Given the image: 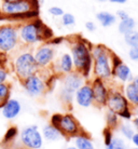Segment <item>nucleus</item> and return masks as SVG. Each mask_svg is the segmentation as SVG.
I'll return each instance as SVG.
<instances>
[{
  "mask_svg": "<svg viewBox=\"0 0 138 149\" xmlns=\"http://www.w3.org/2000/svg\"><path fill=\"white\" fill-rule=\"evenodd\" d=\"M19 36L21 43L26 47H31L49 41L54 37V33L39 16L33 21L19 24Z\"/></svg>",
  "mask_w": 138,
  "mask_h": 149,
  "instance_id": "1",
  "label": "nucleus"
},
{
  "mask_svg": "<svg viewBox=\"0 0 138 149\" xmlns=\"http://www.w3.org/2000/svg\"><path fill=\"white\" fill-rule=\"evenodd\" d=\"M92 43L84 39L78 37L71 45V57L74 61L75 70L80 72L85 80H89L93 69V57L91 53Z\"/></svg>",
  "mask_w": 138,
  "mask_h": 149,
  "instance_id": "2",
  "label": "nucleus"
},
{
  "mask_svg": "<svg viewBox=\"0 0 138 149\" xmlns=\"http://www.w3.org/2000/svg\"><path fill=\"white\" fill-rule=\"evenodd\" d=\"M93 57V69L92 74L95 78L109 81L112 79V52L104 45H92L91 49Z\"/></svg>",
  "mask_w": 138,
  "mask_h": 149,
  "instance_id": "3",
  "label": "nucleus"
},
{
  "mask_svg": "<svg viewBox=\"0 0 138 149\" xmlns=\"http://www.w3.org/2000/svg\"><path fill=\"white\" fill-rule=\"evenodd\" d=\"M12 66H13V71H14L15 76L21 81L31 74H37L40 69L35 60L34 52H31L30 50L19 51L14 56Z\"/></svg>",
  "mask_w": 138,
  "mask_h": 149,
  "instance_id": "4",
  "label": "nucleus"
},
{
  "mask_svg": "<svg viewBox=\"0 0 138 149\" xmlns=\"http://www.w3.org/2000/svg\"><path fill=\"white\" fill-rule=\"evenodd\" d=\"M50 123L57 127L64 137L74 138L77 135L83 133L80 123L71 113H53L50 119Z\"/></svg>",
  "mask_w": 138,
  "mask_h": 149,
  "instance_id": "5",
  "label": "nucleus"
},
{
  "mask_svg": "<svg viewBox=\"0 0 138 149\" xmlns=\"http://www.w3.org/2000/svg\"><path fill=\"white\" fill-rule=\"evenodd\" d=\"M19 26L9 23L0 25V53L9 54L14 52L19 45Z\"/></svg>",
  "mask_w": 138,
  "mask_h": 149,
  "instance_id": "6",
  "label": "nucleus"
},
{
  "mask_svg": "<svg viewBox=\"0 0 138 149\" xmlns=\"http://www.w3.org/2000/svg\"><path fill=\"white\" fill-rule=\"evenodd\" d=\"M23 89L25 91V93L30 97H41L48 92L46 88V82H45V77L42 76L40 71H38L37 74H34L27 77L26 79L22 80Z\"/></svg>",
  "mask_w": 138,
  "mask_h": 149,
  "instance_id": "7",
  "label": "nucleus"
},
{
  "mask_svg": "<svg viewBox=\"0 0 138 149\" xmlns=\"http://www.w3.org/2000/svg\"><path fill=\"white\" fill-rule=\"evenodd\" d=\"M19 139L22 145L27 149H42L44 144L41 131L35 124L24 127L19 133Z\"/></svg>",
  "mask_w": 138,
  "mask_h": 149,
  "instance_id": "8",
  "label": "nucleus"
},
{
  "mask_svg": "<svg viewBox=\"0 0 138 149\" xmlns=\"http://www.w3.org/2000/svg\"><path fill=\"white\" fill-rule=\"evenodd\" d=\"M111 62H112V78L116 79L120 83L126 84L132 81L133 79V72L131 67L125 64L119 56L112 52L111 54Z\"/></svg>",
  "mask_w": 138,
  "mask_h": 149,
  "instance_id": "9",
  "label": "nucleus"
},
{
  "mask_svg": "<svg viewBox=\"0 0 138 149\" xmlns=\"http://www.w3.org/2000/svg\"><path fill=\"white\" fill-rule=\"evenodd\" d=\"M34 56L39 68L45 69L54 63L56 56V50L53 45H49L48 42H43L41 45H39L35 50Z\"/></svg>",
  "mask_w": 138,
  "mask_h": 149,
  "instance_id": "10",
  "label": "nucleus"
},
{
  "mask_svg": "<svg viewBox=\"0 0 138 149\" xmlns=\"http://www.w3.org/2000/svg\"><path fill=\"white\" fill-rule=\"evenodd\" d=\"M106 107L116 113H120L122 110L128 108V107H132V106L130 105L122 91H120L118 89H110Z\"/></svg>",
  "mask_w": 138,
  "mask_h": 149,
  "instance_id": "11",
  "label": "nucleus"
},
{
  "mask_svg": "<svg viewBox=\"0 0 138 149\" xmlns=\"http://www.w3.org/2000/svg\"><path fill=\"white\" fill-rule=\"evenodd\" d=\"M106 82L107 81H105L103 79L95 78V77L91 82V86L93 89L94 104L99 107H105L107 104V101H108L110 89Z\"/></svg>",
  "mask_w": 138,
  "mask_h": 149,
  "instance_id": "12",
  "label": "nucleus"
},
{
  "mask_svg": "<svg viewBox=\"0 0 138 149\" xmlns=\"http://www.w3.org/2000/svg\"><path fill=\"white\" fill-rule=\"evenodd\" d=\"M75 102L79 107L89 108L94 105L93 89L91 86V82H84L75 92Z\"/></svg>",
  "mask_w": 138,
  "mask_h": 149,
  "instance_id": "13",
  "label": "nucleus"
},
{
  "mask_svg": "<svg viewBox=\"0 0 138 149\" xmlns=\"http://www.w3.org/2000/svg\"><path fill=\"white\" fill-rule=\"evenodd\" d=\"M31 4L29 0H19L13 2H1L0 3V13L2 15H13L31 10Z\"/></svg>",
  "mask_w": 138,
  "mask_h": 149,
  "instance_id": "14",
  "label": "nucleus"
},
{
  "mask_svg": "<svg viewBox=\"0 0 138 149\" xmlns=\"http://www.w3.org/2000/svg\"><path fill=\"white\" fill-rule=\"evenodd\" d=\"M22 104L19 100L16 98H12L10 97L3 106L0 109V112L4 119L7 120H14L19 116V113L22 112Z\"/></svg>",
  "mask_w": 138,
  "mask_h": 149,
  "instance_id": "15",
  "label": "nucleus"
},
{
  "mask_svg": "<svg viewBox=\"0 0 138 149\" xmlns=\"http://www.w3.org/2000/svg\"><path fill=\"white\" fill-rule=\"evenodd\" d=\"M53 67L55 69L56 74H67L71 71L75 70V67H74V61H72V57H71L70 53H63L62 55L60 56V58L56 61L55 63H53Z\"/></svg>",
  "mask_w": 138,
  "mask_h": 149,
  "instance_id": "16",
  "label": "nucleus"
},
{
  "mask_svg": "<svg viewBox=\"0 0 138 149\" xmlns=\"http://www.w3.org/2000/svg\"><path fill=\"white\" fill-rule=\"evenodd\" d=\"M85 81L86 80L82 77V74L78 72V71L74 70L69 72V74L63 76L62 86L65 88V89L69 90V91L76 92Z\"/></svg>",
  "mask_w": 138,
  "mask_h": 149,
  "instance_id": "17",
  "label": "nucleus"
},
{
  "mask_svg": "<svg viewBox=\"0 0 138 149\" xmlns=\"http://www.w3.org/2000/svg\"><path fill=\"white\" fill-rule=\"evenodd\" d=\"M123 94L125 95L126 100L128 101L132 107H138V86H135L133 82H128L124 84L122 90Z\"/></svg>",
  "mask_w": 138,
  "mask_h": 149,
  "instance_id": "18",
  "label": "nucleus"
},
{
  "mask_svg": "<svg viewBox=\"0 0 138 149\" xmlns=\"http://www.w3.org/2000/svg\"><path fill=\"white\" fill-rule=\"evenodd\" d=\"M41 133L43 138H44L45 141H48V142H57L62 137H64L63 134L60 133V131L57 127H54V125H52L51 123L45 124L44 127H42Z\"/></svg>",
  "mask_w": 138,
  "mask_h": 149,
  "instance_id": "19",
  "label": "nucleus"
},
{
  "mask_svg": "<svg viewBox=\"0 0 138 149\" xmlns=\"http://www.w3.org/2000/svg\"><path fill=\"white\" fill-rule=\"evenodd\" d=\"M96 19L103 27H110L117 22V16L111 12L108 11H101L96 14Z\"/></svg>",
  "mask_w": 138,
  "mask_h": 149,
  "instance_id": "20",
  "label": "nucleus"
},
{
  "mask_svg": "<svg viewBox=\"0 0 138 149\" xmlns=\"http://www.w3.org/2000/svg\"><path fill=\"white\" fill-rule=\"evenodd\" d=\"M135 27H136V21L131 16L124 19H120L119 24H118V30L120 34L123 36L135 30Z\"/></svg>",
  "mask_w": 138,
  "mask_h": 149,
  "instance_id": "21",
  "label": "nucleus"
},
{
  "mask_svg": "<svg viewBox=\"0 0 138 149\" xmlns=\"http://www.w3.org/2000/svg\"><path fill=\"white\" fill-rule=\"evenodd\" d=\"M74 142H75V146L78 149H95V146H94L92 139L83 133L75 136Z\"/></svg>",
  "mask_w": 138,
  "mask_h": 149,
  "instance_id": "22",
  "label": "nucleus"
},
{
  "mask_svg": "<svg viewBox=\"0 0 138 149\" xmlns=\"http://www.w3.org/2000/svg\"><path fill=\"white\" fill-rule=\"evenodd\" d=\"M106 123H107V127L111 129V130H117L119 127L120 122V117L118 113L111 111V110H107L106 112Z\"/></svg>",
  "mask_w": 138,
  "mask_h": 149,
  "instance_id": "23",
  "label": "nucleus"
},
{
  "mask_svg": "<svg viewBox=\"0 0 138 149\" xmlns=\"http://www.w3.org/2000/svg\"><path fill=\"white\" fill-rule=\"evenodd\" d=\"M58 96H60V101L63 102L65 105H71L74 103V100H75V92L69 91V90L60 86Z\"/></svg>",
  "mask_w": 138,
  "mask_h": 149,
  "instance_id": "24",
  "label": "nucleus"
},
{
  "mask_svg": "<svg viewBox=\"0 0 138 149\" xmlns=\"http://www.w3.org/2000/svg\"><path fill=\"white\" fill-rule=\"evenodd\" d=\"M11 97V86L6 82L0 84V109L3 104Z\"/></svg>",
  "mask_w": 138,
  "mask_h": 149,
  "instance_id": "25",
  "label": "nucleus"
},
{
  "mask_svg": "<svg viewBox=\"0 0 138 149\" xmlns=\"http://www.w3.org/2000/svg\"><path fill=\"white\" fill-rule=\"evenodd\" d=\"M118 130H119V132L122 134V136H123L124 138H126V139H131L132 136H133L135 133L134 127L127 122L120 123L119 127H118Z\"/></svg>",
  "mask_w": 138,
  "mask_h": 149,
  "instance_id": "26",
  "label": "nucleus"
},
{
  "mask_svg": "<svg viewBox=\"0 0 138 149\" xmlns=\"http://www.w3.org/2000/svg\"><path fill=\"white\" fill-rule=\"evenodd\" d=\"M124 41L130 48H138V31L133 30L128 34L124 35Z\"/></svg>",
  "mask_w": 138,
  "mask_h": 149,
  "instance_id": "27",
  "label": "nucleus"
},
{
  "mask_svg": "<svg viewBox=\"0 0 138 149\" xmlns=\"http://www.w3.org/2000/svg\"><path fill=\"white\" fill-rule=\"evenodd\" d=\"M106 149H128L127 145L125 144L123 138L118 137V136H113L112 141L110 144L105 146Z\"/></svg>",
  "mask_w": 138,
  "mask_h": 149,
  "instance_id": "28",
  "label": "nucleus"
},
{
  "mask_svg": "<svg viewBox=\"0 0 138 149\" xmlns=\"http://www.w3.org/2000/svg\"><path fill=\"white\" fill-rule=\"evenodd\" d=\"M19 130H17V127H10L9 129L7 130L6 132V134L3 136V143L8 144V143H11L12 141H14L16 136L19 135Z\"/></svg>",
  "mask_w": 138,
  "mask_h": 149,
  "instance_id": "29",
  "label": "nucleus"
},
{
  "mask_svg": "<svg viewBox=\"0 0 138 149\" xmlns=\"http://www.w3.org/2000/svg\"><path fill=\"white\" fill-rule=\"evenodd\" d=\"M60 21H62V25L65 27H71L76 24V17L74 14L71 13H65L60 16Z\"/></svg>",
  "mask_w": 138,
  "mask_h": 149,
  "instance_id": "30",
  "label": "nucleus"
},
{
  "mask_svg": "<svg viewBox=\"0 0 138 149\" xmlns=\"http://www.w3.org/2000/svg\"><path fill=\"white\" fill-rule=\"evenodd\" d=\"M118 116L120 117V119L125 120V121H130L134 118V115H133V108L132 107H128V108L124 109L122 111L118 113Z\"/></svg>",
  "mask_w": 138,
  "mask_h": 149,
  "instance_id": "31",
  "label": "nucleus"
},
{
  "mask_svg": "<svg viewBox=\"0 0 138 149\" xmlns=\"http://www.w3.org/2000/svg\"><path fill=\"white\" fill-rule=\"evenodd\" d=\"M49 13L54 16V17H60L62 15L64 14V10L60 7H57V6H53V7L49 8Z\"/></svg>",
  "mask_w": 138,
  "mask_h": 149,
  "instance_id": "32",
  "label": "nucleus"
},
{
  "mask_svg": "<svg viewBox=\"0 0 138 149\" xmlns=\"http://www.w3.org/2000/svg\"><path fill=\"white\" fill-rule=\"evenodd\" d=\"M113 130L111 129H109V127H106L104 131V143H105V146H107L108 144H110L112 141V138H113Z\"/></svg>",
  "mask_w": 138,
  "mask_h": 149,
  "instance_id": "33",
  "label": "nucleus"
},
{
  "mask_svg": "<svg viewBox=\"0 0 138 149\" xmlns=\"http://www.w3.org/2000/svg\"><path fill=\"white\" fill-rule=\"evenodd\" d=\"M8 79H9V71L7 67L0 66V84L8 82Z\"/></svg>",
  "mask_w": 138,
  "mask_h": 149,
  "instance_id": "34",
  "label": "nucleus"
},
{
  "mask_svg": "<svg viewBox=\"0 0 138 149\" xmlns=\"http://www.w3.org/2000/svg\"><path fill=\"white\" fill-rule=\"evenodd\" d=\"M64 41H65V38L64 37H58V36H54L53 38H51L49 41H46L49 45H53V47H56V45H62Z\"/></svg>",
  "mask_w": 138,
  "mask_h": 149,
  "instance_id": "35",
  "label": "nucleus"
},
{
  "mask_svg": "<svg viewBox=\"0 0 138 149\" xmlns=\"http://www.w3.org/2000/svg\"><path fill=\"white\" fill-rule=\"evenodd\" d=\"M128 58L133 62H138V48H130L128 50Z\"/></svg>",
  "mask_w": 138,
  "mask_h": 149,
  "instance_id": "36",
  "label": "nucleus"
},
{
  "mask_svg": "<svg viewBox=\"0 0 138 149\" xmlns=\"http://www.w3.org/2000/svg\"><path fill=\"white\" fill-rule=\"evenodd\" d=\"M85 29L87 30V31H90V33H94V31L97 29L96 24L94 22H92V21H87V22L85 23Z\"/></svg>",
  "mask_w": 138,
  "mask_h": 149,
  "instance_id": "37",
  "label": "nucleus"
},
{
  "mask_svg": "<svg viewBox=\"0 0 138 149\" xmlns=\"http://www.w3.org/2000/svg\"><path fill=\"white\" fill-rule=\"evenodd\" d=\"M116 16L119 19H126V17H128L130 15H128V13H127L125 10H119V11L117 12Z\"/></svg>",
  "mask_w": 138,
  "mask_h": 149,
  "instance_id": "38",
  "label": "nucleus"
},
{
  "mask_svg": "<svg viewBox=\"0 0 138 149\" xmlns=\"http://www.w3.org/2000/svg\"><path fill=\"white\" fill-rule=\"evenodd\" d=\"M130 141L132 142V144H133V146H134L135 148H138V133L137 132H135L134 135L132 136V138Z\"/></svg>",
  "mask_w": 138,
  "mask_h": 149,
  "instance_id": "39",
  "label": "nucleus"
},
{
  "mask_svg": "<svg viewBox=\"0 0 138 149\" xmlns=\"http://www.w3.org/2000/svg\"><path fill=\"white\" fill-rule=\"evenodd\" d=\"M30 4H31V8L33 9H37V10H40V1L39 0H29Z\"/></svg>",
  "mask_w": 138,
  "mask_h": 149,
  "instance_id": "40",
  "label": "nucleus"
},
{
  "mask_svg": "<svg viewBox=\"0 0 138 149\" xmlns=\"http://www.w3.org/2000/svg\"><path fill=\"white\" fill-rule=\"evenodd\" d=\"M132 123H133V127H134V129L136 130V132L138 133V117H134V118L132 119Z\"/></svg>",
  "mask_w": 138,
  "mask_h": 149,
  "instance_id": "41",
  "label": "nucleus"
},
{
  "mask_svg": "<svg viewBox=\"0 0 138 149\" xmlns=\"http://www.w3.org/2000/svg\"><path fill=\"white\" fill-rule=\"evenodd\" d=\"M109 2L111 3H116V4H124L127 2V0H108Z\"/></svg>",
  "mask_w": 138,
  "mask_h": 149,
  "instance_id": "42",
  "label": "nucleus"
},
{
  "mask_svg": "<svg viewBox=\"0 0 138 149\" xmlns=\"http://www.w3.org/2000/svg\"><path fill=\"white\" fill-rule=\"evenodd\" d=\"M132 82L134 83L135 86H138V74H137V76H135V77H133V79H132Z\"/></svg>",
  "mask_w": 138,
  "mask_h": 149,
  "instance_id": "43",
  "label": "nucleus"
},
{
  "mask_svg": "<svg viewBox=\"0 0 138 149\" xmlns=\"http://www.w3.org/2000/svg\"><path fill=\"white\" fill-rule=\"evenodd\" d=\"M13 1H19V0H1V2H13Z\"/></svg>",
  "mask_w": 138,
  "mask_h": 149,
  "instance_id": "44",
  "label": "nucleus"
},
{
  "mask_svg": "<svg viewBox=\"0 0 138 149\" xmlns=\"http://www.w3.org/2000/svg\"><path fill=\"white\" fill-rule=\"evenodd\" d=\"M65 149H78L76 146H68L67 148H65Z\"/></svg>",
  "mask_w": 138,
  "mask_h": 149,
  "instance_id": "45",
  "label": "nucleus"
},
{
  "mask_svg": "<svg viewBox=\"0 0 138 149\" xmlns=\"http://www.w3.org/2000/svg\"><path fill=\"white\" fill-rule=\"evenodd\" d=\"M95 1H97V2H101V3H104V2L108 1V0H95Z\"/></svg>",
  "mask_w": 138,
  "mask_h": 149,
  "instance_id": "46",
  "label": "nucleus"
},
{
  "mask_svg": "<svg viewBox=\"0 0 138 149\" xmlns=\"http://www.w3.org/2000/svg\"><path fill=\"white\" fill-rule=\"evenodd\" d=\"M132 149H138V148H135V147H134V148H132Z\"/></svg>",
  "mask_w": 138,
  "mask_h": 149,
  "instance_id": "47",
  "label": "nucleus"
},
{
  "mask_svg": "<svg viewBox=\"0 0 138 149\" xmlns=\"http://www.w3.org/2000/svg\"><path fill=\"white\" fill-rule=\"evenodd\" d=\"M0 3H1V0H0Z\"/></svg>",
  "mask_w": 138,
  "mask_h": 149,
  "instance_id": "48",
  "label": "nucleus"
}]
</instances>
